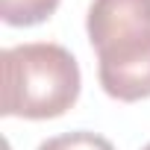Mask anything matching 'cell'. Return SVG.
I'll return each mask as SVG.
<instances>
[{
  "label": "cell",
  "instance_id": "obj_3",
  "mask_svg": "<svg viewBox=\"0 0 150 150\" xmlns=\"http://www.w3.org/2000/svg\"><path fill=\"white\" fill-rule=\"evenodd\" d=\"M59 6V0H0V15L12 27H35L47 21Z\"/></svg>",
  "mask_w": 150,
  "mask_h": 150
},
{
  "label": "cell",
  "instance_id": "obj_2",
  "mask_svg": "<svg viewBox=\"0 0 150 150\" xmlns=\"http://www.w3.org/2000/svg\"><path fill=\"white\" fill-rule=\"evenodd\" d=\"M3 115L30 121L59 118L80 97V65L68 47L53 41L15 44L0 53Z\"/></svg>",
  "mask_w": 150,
  "mask_h": 150
},
{
  "label": "cell",
  "instance_id": "obj_1",
  "mask_svg": "<svg viewBox=\"0 0 150 150\" xmlns=\"http://www.w3.org/2000/svg\"><path fill=\"white\" fill-rule=\"evenodd\" d=\"M86 30L103 91L124 103L150 97V0H91Z\"/></svg>",
  "mask_w": 150,
  "mask_h": 150
},
{
  "label": "cell",
  "instance_id": "obj_5",
  "mask_svg": "<svg viewBox=\"0 0 150 150\" xmlns=\"http://www.w3.org/2000/svg\"><path fill=\"white\" fill-rule=\"evenodd\" d=\"M141 150H150V144H144V147H141Z\"/></svg>",
  "mask_w": 150,
  "mask_h": 150
},
{
  "label": "cell",
  "instance_id": "obj_4",
  "mask_svg": "<svg viewBox=\"0 0 150 150\" xmlns=\"http://www.w3.org/2000/svg\"><path fill=\"white\" fill-rule=\"evenodd\" d=\"M38 150H115V147H112L109 138H103L97 132L77 129V132H65V135H56V138L41 141Z\"/></svg>",
  "mask_w": 150,
  "mask_h": 150
}]
</instances>
